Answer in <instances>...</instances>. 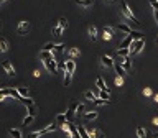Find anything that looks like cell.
Instances as JSON below:
<instances>
[{"label": "cell", "mask_w": 158, "mask_h": 138, "mask_svg": "<svg viewBox=\"0 0 158 138\" xmlns=\"http://www.w3.org/2000/svg\"><path fill=\"white\" fill-rule=\"evenodd\" d=\"M143 46H145V38H143V36L139 38V40H133V43H132V46H130V56L139 54Z\"/></svg>", "instance_id": "obj_1"}, {"label": "cell", "mask_w": 158, "mask_h": 138, "mask_svg": "<svg viewBox=\"0 0 158 138\" xmlns=\"http://www.w3.org/2000/svg\"><path fill=\"white\" fill-rule=\"evenodd\" d=\"M120 5H122V13H124V17H125V18H128V20H130L132 23H135V25H139L140 22H139V20H137V17H135V15L132 13V10L128 9V5H127V3L124 2V0H122V2H120Z\"/></svg>", "instance_id": "obj_2"}, {"label": "cell", "mask_w": 158, "mask_h": 138, "mask_svg": "<svg viewBox=\"0 0 158 138\" xmlns=\"http://www.w3.org/2000/svg\"><path fill=\"white\" fill-rule=\"evenodd\" d=\"M43 64H44V67H46L48 71L51 72V74H56V71H58V63L54 61V58L43 59Z\"/></svg>", "instance_id": "obj_3"}, {"label": "cell", "mask_w": 158, "mask_h": 138, "mask_svg": "<svg viewBox=\"0 0 158 138\" xmlns=\"http://www.w3.org/2000/svg\"><path fill=\"white\" fill-rule=\"evenodd\" d=\"M100 63H102V66L105 67H114V59L111 58V56H100Z\"/></svg>", "instance_id": "obj_4"}, {"label": "cell", "mask_w": 158, "mask_h": 138, "mask_svg": "<svg viewBox=\"0 0 158 138\" xmlns=\"http://www.w3.org/2000/svg\"><path fill=\"white\" fill-rule=\"evenodd\" d=\"M78 105H79V104H71V105H69V109H68V113H66V119H68V120H71L72 117L76 115V110H78Z\"/></svg>", "instance_id": "obj_5"}, {"label": "cell", "mask_w": 158, "mask_h": 138, "mask_svg": "<svg viewBox=\"0 0 158 138\" xmlns=\"http://www.w3.org/2000/svg\"><path fill=\"white\" fill-rule=\"evenodd\" d=\"M3 69L7 71L9 76H15V69H13V66H12L10 61H3Z\"/></svg>", "instance_id": "obj_6"}, {"label": "cell", "mask_w": 158, "mask_h": 138, "mask_svg": "<svg viewBox=\"0 0 158 138\" xmlns=\"http://www.w3.org/2000/svg\"><path fill=\"white\" fill-rule=\"evenodd\" d=\"M18 100H20V102H22L23 105H26L28 109L35 107V102H33V100H31V99H28V97H23V95H20V97H18Z\"/></svg>", "instance_id": "obj_7"}, {"label": "cell", "mask_w": 158, "mask_h": 138, "mask_svg": "<svg viewBox=\"0 0 158 138\" xmlns=\"http://www.w3.org/2000/svg\"><path fill=\"white\" fill-rule=\"evenodd\" d=\"M114 67H115V71H117V74H119V76H125V72H127L119 61H114Z\"/></svg>", "instance_id": "obj_8"}, {"label": "cell", "mask_w": 158, "mask_h": 138, "mask_svg": "<svg viewBox=\"0 0 158 138\" xmlns=\"http://www.w3.org/2000/svg\"><path fill=\"white\" fill-rule=\"evenodd\" d=\"M119 63L124 66L125 71H130V67H132V64H130V56H125V58H124L122 61H119Z\"/></svg>", "instance_id": "obj_9"}, {"label": "cell", "mask_w": 158, "mask_h": 138, "mask_svg": "<svg viewBox=\"0 0 158 138\" xmlns=\"http://www.w3.org/2000/svg\"><path fill=\"white\" fill-rule=\"evenodd\" d=\"M69 130H71V138H81V133H79V130H78L76 125L69 123Z\"/></svg>", "instance_id": "obj_10"}, {"label": "cell", "mask_w": 158, "mask_h": 138, "mask_svg": "<svg viewBox=\"0 0 158 138\" xmlns=\"http://www.w3.org/2000/svg\"><path fill=\"white\" fill-rule=\"evenodd\" d=\"M66 71L71 72V74L76 71V63H74L72 59H68V61H66Z\"/></svg>", "instance_id": "obj_11"}, {"label": "cell", "mask_w": 158, "mask_h": 138, "mask_svg": "<svg viewBox=\"0 0 158 138\" xmlns=\"http://www.w3.org/2000/svg\"><path fill=\"white\" fill-rule=\"evenodd\" d=\"M68 122V119H66V113H58V117H56V123L59 125V127H63L64 123Z\"/></svg>", "instance_id": "obj_12"}, {"label": "cell", "mask_w": 158, "mask_h": 138, "mask_svg": "<svg viewBox=\"0 0 158 138\" xmlns=\"http://www.w3.org/2000/svg\"><path fill=\"white\" fill-rule=\"evenodd\" d=\"M26 31H28V22H20V25H18V33H20V35H26Z\"/></svg>", "instance_id": "obj_13"}, {"label": "cell", "mask_w": 158, "mask_h": 138, "mask_svg": "<svg viewBox=\"0 0 158 138\" xmlns=\"http://www.w3.org/2000/svg\"><path fill=\"white\" fill-rule=\"evenodd\" d=\"M40 58H41V59H50V58H54V51H46V50H43L41 53H40Z\"/></svg>", "instance_id": "obj_14"}, {"label": "cell", "mask_w": 158, "mask_h": 138, "mask_svg": "<svg viewBox=\"0 0 158 138\" xmlns=\"http://www.w3.org/2000/svg\"><path fill=\"white\" fill-rule=\"evenodd\" d=\"M112 35H114V30H112L111 26H105L104 28V40H112Z\"/></svg>", "instance_id": "obj_15"}, {"label": "cell", "mask_w": 158, "mask_h": 138, "mask_svg": "<svg viewBox=\"0 0 158 138\" xmlns=\"http://www.w3.org/2000/svg\"><path fill=\"white\" fill-rule=\"evenodd\" d=\"M35 117H36V113H28V115L25 117V119H23V127H26V125H30L31 123V122H33L35 120Z\"/></svg>", "instance_id": "obj_16"}, {"label": "cell", "mask_w": 158, "mask_h": 138, "mask_svg": "<svg viewBox=\"0 0 158 138\" xmlns=\"http://www.w3.org/2000/svg\"><path fill=\"white\" fill-rule=\"evenodd\" d=\"M96 86H97V89H100V91H109V87L105 86V82H104V79H102V78H97Z\"/></svg>", "instance_id": "obj_17"}, {"label": "cell", "mask_w": 158, "mask_h": 138, "mask_svg": "<svg viewBox=\"0 0 158 138\" xmlns=\"http://www.w3.org/2000/svg\"><path fill=\"white\" fill-rule=\"evenodd\" d=\"M76 3L78 5H81V7H84V9H87V7H92V0H76Z\"/></svg>", "instance_id": "obj_18"}, {"label": "cell", "mask_w": 158, "mask_h": 138, "mask_svg": "<svg viewBox=\"0 0 158 138\" xmlns=\"http://www.w3.org/2000/svg\"><path fill=\"white\" fill-rule=\"evenodd\" d=\"M117 53H119V56H122V58H125V56H130V48H119Z\"/></svg>", "instance_id": "obj_19"}, {"label": "cell", "mask_w": 158, "mask_h": 138, "mask_svg": "<svg viewBox=\"0 0 158 138\" xmlns=\"http://www.w3.org/2000/svg\"><path fill=\"white\" fill-rule=\"evenodd\" d=\"M89 36H91L92 41H96V38H97V28H96L94 25L89 26Z\"/></svg>", "instance_id": "obj_20"}, {"label": "cell", "mask_w": 158, "mask_h": 138, "mask_svg": "<svg viewBox=\"0 0 158 138\" xmlns=\"http://www.w3.org/2000/svg\"><path fill=\"white\" fill-rule=\"evenodd\" d=\"M9 133H10V135L13 136V138H23V136H22V132H20L18 128H10Z\"/></svg>", "instance_id": "obj_21"}, {"label": "cell", "mask_w": 158, "mask_h": 138, "mask_svg": "<svg viewBox=\"0 0 158 138\" xmlns=\"http://www.w3.org/2000/svg\"><path fill=\"white\" fill-rule=\"evenodd\" d=\"M111 100H105V99H102V97H96L94 100H92V104L94 105H104V104H109Z\"/></svg>", "instance_id": "obj_22"}, {"label": "cell", "mask_w": 158, "mask_h": 138, "mask_svg": "<svg viewBox=\"0 0 158 138\" xmlns=\"http://www.w3.org/2000/svg\"><path fill=\"white\" fill-rule=\"evenodd\" d=\"M84 119H86L87 122L96 120L97 119V112H87V113H84Z\"/></svg>", "instance_id": "obj_23"}, {"label": "cell", "mask_w": 158, "mask_h": 138, "mask_svg": "<svg viewBox=\"0 0 158 138\" xmlns=\"http://www.w3.org/2000/svg\"><path fill=\"white\" fill-rule=\"evenodd\" d=\"M119 30H120V31H124V33H127V35H130V33H132V28H130V26H127L125 23H120V25H119Z\"/></svg>", "instance_id": "obj_24"}, {"label": "cell", "mask_w": 158, "mask_h": 138, "mask_svg": "<svg viewBox=\"0 0 158 138\" xmlns=\"http://www.w3.org/2000/svg\"><path fill=\"white\" fill-rule=\"evenodd\" d=\"M54 130H56V125H54V123H51V125H48L46 128L40 130V132H41V135H44V133H50V132H54Z\"/></svg>", "instance_id": "obj_25"}, {"label": "cell", "mask_w": 158, "mask_h": 138, "mask_svg": "<svg viewBox=\"0 0 158 138\" xmlns=\"http://www.w3.org/2000/svg\"><path fill=\"white\" fill-rule=\"evenodd\" d=\"M7 50H9V43H7V40L0 38V51H2V53H5Z\"/></svg>", "instance_id": "obj_26"}, {"label": "cell", "mask_w": 158, "mask_h": 138, "mask_svg": "<svg viewBox=\"0 0 158 138\" xmlns=\"http://www.w3.org/2000/svg\"><path fill=\"white\" fill-rule=\"evenodd\" d=\"M56 46H58V44H54V43H46L43 46V50H46V51H56Z\"/></svg>", "instance_id": "obj_27"}, {"label": "cell", "mask_w": 158, "mask_h": 138, "mask_svg": "<svg viewBox=\"0 0 158 138\" xmlns=\"http://www.w3.org/2000/svg\"><path fill=\"white\" fill-rule=\"evenodd\" d=\"M71 72H68L66 71V76H64V81H63V84H64V86H69V84H71Z\"/></svg>", "instance_id": "obj_28"}, {"label": "cell", "mask_w": 158, "mask_h": 138, "mask_svg": "<svg viewBox=\"0 0 158 138\" xmlns=\"http://www.w3.org/2000/svg\"><path fill=\"white\" fill-rule=\"evenodd\" d=\"M78 54H79L78 48H71V50L68 51V56H69V58H74V56H78Z\"/></svg>", "instance_id": "obj_29"}, {"label": "cell", "mask_w": 158, "mask_h": 138, "mask_svg": "<svg viewBox=\"0 0 158 138\" xmlns=\"http://www.w3.org/2000/svg\"><path fill=\"white\" fill-rule=\"evenodd\" d=\"M63 31H64V28L58 25V26H54V30H53V33H54L56 36H61V35H63Z\"/></svg>", "instance_id": "obj_30"}, {"label": "cell", "mask_w": 158, "mask_h": 138, "mask_svg": "<svg viewBox=\"0 0 158 138\" xmlns=\"http://www.w3.org/2000/svg\"><path fill=\"white\" fill-rule=\"evenodd\" d=\"M84 97H86V99H89V100H94L96 99V94L92 91H86L84 92Z\"/></svg>", "instance_id": "obj_31"}, {"label": "cell", "mask_w": 158, "mask_h": 138, "mask_svg": "<svg viewBox=\"0 0 158 138\" xmlns=\"http://www.w3.org/2000/svg\"><path fill=\"white\" fill-rule=\"evenodd\" d=\"M145 135H147L145 130L142 128V127H137V136H139V138H145Z\"/></svg>", "instance_id": "obj_32"}, {"label": "cell", "mask_w": 158, "mask_h": 138, "mask_svg": "<svg viewBox=\"0 0 158 138\" xmlns=\"http://www.w3.org/2000/svg\"><path fill=\"white\" fill-rule=\"evenodd\" d=\"M18 94L23 97H28V87H18Z\"/></svg>", "instance_id": "obj_33"}, {"label": "cell", "mask_w": 158, "mask_h": 138, "mask_svg": "<svg viewBox=\"0 0 158 138\" xmlns=\"http://www.w3.org/2000/svg\"><path fill=\"white\" fill-rule=\"evenodd\" d=\"M58 25H59V26H63V28H64V30H66V28H68V20H66V18H64V17H63V18H59V22H58Z\"/></svg>", "instance_id": "obj_34"}, {"label": "cell", "mask_w": 158, "mask_h": 138, "mask_svg": "<svg viewBox=\"0 0 158 138\" xmlns=\"http://www.w3.org/2000/svg\"><path fill=\"white\" fill-rule=\"evenodd\" d=\"M40 136H41V132H40V130H38V132H33V133H30V135H28L26 138H40Z\"/></svg>", "instance_id": "obj_35"}, {"label": "cell", "mask_w": 158, "mask_h": 138, "mask_svg": "<svg viewBox=\"0 0 158 138\" xmlns=\"http://www.w3.org/2000/svg\"><path fill=\"white\" fill-rule=\"evenodd\" d=\"M130 35H132V38H133V40H139V38H142V33H140V31H132Z\"/></svg>", "instance_id": "obj_36"}, {"label": "cell", "mask_w": 158, "mask_h": 138, "mask_svg": "<svg viewBox=\"0 0 158 138\" xmlns=\"http://www.w3.org/2000/svg\"><path fill=\"white\" fill-rule=\"evenodd\" d=\"M83 112H84V105H83V104H79V105H78V110H76V113H78V115H81Z\"/></svg>", "instance_id": "obj_37"}, {"label": "cell", "mask_w": 158, "mask_h": 138, "mask_svg": "<svg viewBox=\"0 0 158 138\" xmlns=\"http://www.w3.org/2000/svg\"><path fill=\"white\" fill-rule=\"evenodd\" d=\"M150 5H152L155 10H158V0H150Z\"/></svg>", "instance_id": "obj_38"}, {"label": "cell", "mask_w": 158, "mask_h": 138, "mask_svg": "<svg viewBox=\"0 0 158 138\" xmlns=\"http://www.w3.org/2000/svg\"><path fill=\"white\" fill-rule=\"evenodd\" d=\"M115 84H117V86H120V84H122V76H119V78L115 79Z\"/></svg>", "instance_id": "obj_39"}, {"label": "cell", "mask_w": 158, "mask_h": 138, "mask_svg": "<svg viewBox=\"0 0 158 138\" xmlns=\"http://www.w3.org/2000/svg\"><path fill=\"white\" fill-rule=\"evenodd\" d=\"M64 48H66V46H64V44H58V46H56V51H63Z\"/></svg>", "instance_id": "obj_40"}, {"label": "cell", "mask_w": 158, "mask_h": 138, "mask_svg": "<svg viewBox=\"0 0 158 138\" xmlns=\"http://www.w3.org/2000/svg\"><path fill=\"white\" fill-rule=\"evenodd\" d=\"M40 74H41L40 71H35V72H33V76H35V78H40Z\"/></svg>", "instance_id": "obj_41"}, {"label": "cell", "mask_w": 158, "mask_h": 138, "mask_svg": "<svg viewBox=\"0 0 158 138\" xmlns=\"http://www.w3.org/2000/svg\"><path fill=\"white\" fill-rule=\"evenodd\" d=\"M153 136H156V138H158V132H155V133H153Z\"/></svg>", "instance_id": "obj_42"}, {"label": "cell", "mask_w": 158, "mask_h": 138, "mask_svg": "<svg viewBox=\"0 0 158 138\" xmlns=\"http://www.w3.org/2000/svg\"><path fill=\"white\" fill-rule=\"evenodd\" d=\"M2 2H5V0H0V3H2Z\"/></svg>", "instance_id": "obj_43"}, {"label": "cell", "mask_w": 158, "mask_h": 138, "mask_svg": "<svg viewBox=\"0 0 158 138\" xmlns=\"http://www.w3.org/2000/svg\"><path fill=\"white\" fill-rule=\"evenodd\" d=\"M153 138H156V136H153Z\"/></svg>", "instance_id": "obj_44"}, {"label": "cell", "mask_w": 158, "mask_h": 138, "mask_svg": "<svg viewBox=\"0 0 158 138\" xmlns=\"http://www.w3.org/2000/svg\"><path fill=\"white\" fill-rule=\"evenodd\" d=\"M111 2H112V0H111Z\"/></svg>", "instance_id": "obj_45"}]
</instances>
